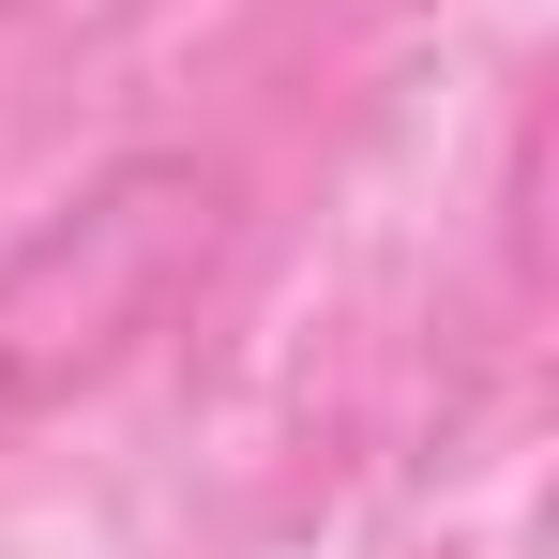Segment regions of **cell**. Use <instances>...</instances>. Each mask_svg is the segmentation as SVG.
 <instances>
[{"label":"cell","mask_w":559,"mask_h":559,"mask_svg":"<svg viewBox=\"0 0 559 559\" xmlns=\"http://www.w3.org/2000/svg\"><path fill=\"white\" fill-rule=\"evenodd\" d=\"M242 182L212 152H106L0 242V424H46L136 364L197 287L227 273Z\"/></svg>","instance_id":"6da1fadb"}]
</instances>
